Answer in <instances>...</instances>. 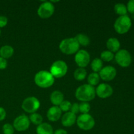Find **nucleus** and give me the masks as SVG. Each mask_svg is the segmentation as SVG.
<instances>
[{
  "mask_svg": "<svg viewBox=\"0 0 134 134\" xmlns=\"http://www.w3.org/2000/svg\"><path fill=\"white\" fill-rule=\"evenodd\" d=\"M76 122L79 128L85 131L90 130L95 126L94 119L90 114H82L79 115Z\"/></svg>",
  "mask_w": 134,
  "mask_h": 134,
  "instance_id": "obj_6",
  "label": "nucleus"
},
{
  "mask_svg": "<svg viewBox=\"0 0 134 134\" xmlns=\"http://www.w3.org/2000/svg\"><path fill=\"white\" fill-rule=\"evenodd\" d=\"M90 61V56L85 50H80L75 54V62L79 68H85L88 65Z\"/></svg>",
  "mask_w": 134,
  "mask_h": 134,
  "instance_id": "obj_11",
  "label": "nucleus"
},
{
  "mask_svg": "<svg viewBox=\"0 0 134 134\" xmlns=\"http://www.w3.org/2000/svg\"><path fill=\"white\" fill-rule=\"evenodd\" d=\"M58 107H60V109H61L62 112V111L65 113L69 112V111H70L71 107V102H69V101L64 100Z\"/></svg>",
  "mask_w": 134,
  "mask_h": 134,
  "instance_id": "obj_29",
  "label": "nucleus"
},
{
  "mask_svg": "<svg viewBox=\"0 0 134 134\" xmlns=\"http://www.w3.org/2000/svg\"><path fill=\"white\" fill-rule=\"evenodd\" d=\"M54 10L55 7L53 3H51V1H44L38 8L37 14L40 18L46 19L53 15Z\"/></svg>",
  "mask_w": 134,
  "mask_h": 134,
  "instance_id": "obj_9",
  "label": "nucleus"
},
{
  "mask_svg": "<svg viewBox=\"0 0 134 134\" xmlns=\"http://www.w3.org/2000/svg\"><path fill=\"white\" fill-rule=\"evenodd\" d=\"M2 130L3 134H14V128L13 125L9 123H6L3 126Z\"/></svg>",
  "mask_w": 134,
  "mask_h": 134,
  "instance_id": "obj_28",
  "label": "nucleus"
},
{
  "mask_svg": "<svg viewBox=\"0 0 134 134\" xmlns=\"http://www.w3.org/2000/svg\"><path fill=\"white\" fill-rule=\"evenodd\" d=\"M8 23V18L5 16H0V28L5 27Z\"/></svg>",
  "mask_w": 134,
  "mask_h": 134,
  "instance_id": "obj_32",
  "label": "nucleus"
},
{
  "mask_svg": "<svg viewBox=\"0 0 134 134\" xmlns=\"http://www.w3.org/2000/svg\"><path fill=\"white\" fill-rule=\"evenodd\" d=\"M50 99L54 106H59L64 101V96L62 92L58 90H56L51 94Z\"/></svg>",
  "mask_w": 134,
  "mask_h": 134,
  "instance_id": "obj_17",
  "label": "nucleus"
},
{
  "mask_svg": "<svg viewBox=\"0 0 134 134\" xmlns=\"http://www.w3.org/2000/svg\"><path fill=\"white\" fill-rule=\"evenodd\" d=\"M113 93V89L111 85L106 83H102L96 88V95L102 99H105L111 96Z\"/></svg>",
  "mask_w": 134,
  "mask_h": 134,
  "instance_id": "obj_12",
  "label": "nucleus"
},
{
  "mask_svg": "<svg viewBox=\"0 0 134 134\" xmlns=\"http://www.w3.org/2000/svg\"><path fill=\"white\" fill-rule=\"evenodd\" d=\"M75 97L82 102H88L96 97V89L94 86L86 84L80 86L75 91Z\"/></svg>",
  "mask_w": 134,
  "mask_h": 134,
  "instance_id": "obj_1",
  "label": "nucleus"
},
{
  "mask_svg": "<svg viewBox=\"0 0 134 134\" xmlns=\"http://www.w3.org/2000/svg\"><path fill=\"white\" fill-rule=\"evenodd\" d=\"M70 112L75 114V115L78 113L79 112V104L77 103H74L73 104H71V107L70 109Z\"/></svg>",
  "mask_w": 134,
  "mask_h": 134,
  "instance_id": "obj_31",
  "label": "nucleus"
},
{
  "mask_svg": "<svg viewBox=\"0 0 134 134\" xmlns=\"http://www.w3.org/2000/svg\"><path fill=\"white\" fill-rule=\"evenodd\" d=\"M99 77L103 81H111L115 78L116 75V70L114 67L107 65L104 67L99 71Z\"/></svg>",
  "mask_w": 134,
  "mask_h": 134,
  "instance_id": "obj_13",
  "label": "nucleus"
},
{
  "mask_svg": "<svg viewBox=\"0 0 134 134\" xmlns=\"http://www.w3.org/2000/svg\"><path fill=\"white\" fill-rule=\"evenodd\" d=\"M87 75V72L85 68H79L76 69L74 72V78L77 81H82L86 79Z\"/></svg>",
  "mask_w": 134,
  "mask_h": 134,
  "instance_id": "obj_22",
  "label": "nucleus"
},
{
  "mask_svg": "<svg viewBox=\"0 0 134 134\" xmlns=\"http://www.w3.org/2000/svg\"><path fill=\"white\" fill-rule=\"evenodd\" d=\"M127 10L131 14H134V0H130L127 4Z\"/></svg>",
  "mask_w": 134,
  "mask_h": 134,
  "instance_id": "obj_30",
  "label": "nucleus"
},
{
  "mask_svg": "<svg viewBox=\"0 0 134 134\" xmlns=\"http://www.w3.org/2000/svg\"><path fill=\"white\" fill-rule=\"evenodd\" d=\"M80 45L75 38H66L62 41L59 45V48L62 53L67 55L76 54L79 51Z\"/></svg>",
  "mask_w": 134,
  "mask_h": 134,
  "instance_id": "obj_3",
  "label": "nucleus"
},
{
  "mask_svg": "<svg viewBox=\"0 0 134 134\" xmlns=\"http://www.w3.org/2000/svg\"><path fill=\"white\" fill-rule=\"evenodd\" d=\"M40 107V102L37 98L34 96L28 97L23 101L22 103V109L28 113H34Z\"/></svg>",
  "mask_w": 134,
  "mask_h": 134,
  "instance_id": "obj_7",
  "label": "nucleus"
},
{
  "mask_svg": "<svg viewBox=\"0 0 134 134\" xmlns=\"http://www.w3.org/2000/svg\"><path fill=\"white\" fill-rule=\"evenodd\" d=\"M28 134H31V133H28Z\"/></svg>",
  "mask_w": 134,
  "mask_h": 134,
  "instance_id": "obj_37",
  "label": "nucleus"
},
{
  "mask_svg": "<svg viewBox=\"0 0 134 134\" xmlns=\"http://www.w3.org/2000/svg\"><path fill=\"white\" fill-rule=\"evenodd\" d=\"M99 74L98 73H92L88 76L87 81L88 82V85H91V86H94L96 85H98L99 82Z\"/></svg>",
  "mask_w": 134,
  "mask_h": 134,
  "instance_id": "obj_24",
  "label": "nucleus"
},
{
  "mask_svg": "<svg viewBox=\"0 0 134 134\" xmlns=\"http://www.w3.org/2000/svg\"><path fill=\"white\" fill-rule=\"evenodd\" d=\"M7 67V61L6 59L0 57V70H3Z\"/></svg>",
  "mask_w": 134,
  "mask_h": 134,
  "instance_id": "obj_33",
  "label": "nucleus"
},
{
  "mask_svg": "<svg viewBox=\"0 0 134 134\" xmlns=\"http://www.w3.org/2000/svg\"><path fill=\"white\" fill-rule=\"evenodd\" d=\"M90 105L88 102H82L79 104V112L82 114H88Z\"/></svg>",
  "mask_w": 134,
  "mask_h": 134,
  "instance_id": "obj_27",
  "label": "nucleus"
},
{
  "mask_svg": "<svg viewBox=\"0 0 134 134\" xmlns=\"http://www.w3.org/2000/svg\"><path fill=\"white\" fill-rule=\"evenodd\" d=\"M114 54L109 51H104L101 53L100 58L102 61L111 62L114 59Z\"/></svg>",
  "mask_w": 134,
  "mask_h": 134,
  "instance_id": "obj_26",
  "label": "nucleus"
},
{
  "mask_svg": "<svg viewBox=\"0 0 134 134\" xmlns=\"http://www.w3.org/2000/svg\"><path fill=\"white\" fill-rule=\"evenodd\" d=\"M106 46H107V48L108 49L107 51H110L113 53L117 52L120 50V43L119 39H116V38L111 37L107 40Z\"/></svg>",
  "mask_w": 134,
  "mask_h": 134,
  "instance_id": "obj_16",
  "label": "nucleus"
},
{
  "mask_svg": "<svg viewBox=\"0 0 134 134\" xmlns=\"http://www.w3.org/2000/svg\"><path fill=\"white\" fill-rule=\"evenodd\" d=\"M77 121V116L71 112H67L62 117V124L65 127H71Z\"/></svg>",
  "mask_w": 134,
  "mask_h": 134,
  "instance_id": "obj_15",
  "label": "nucleus"
},
{
  "mask_svg": "<svg viewBox=\"0 0 134 134\" xmlns=\"http://www.w3.org/2000/svg\"><path fill=\"white\" fill-rule=\"evenodd\" d=\"M116 63L122 68H127L132 63V56L126 49L119 50L115 56Z\"/></svg>",
  "mask_w": 134,
  "mask_h": 134,
  "instance_id": "obj_8",
  "label": "nucleus"
},
{
  "mask_svg": "<svg viewBox=\"0 0 134 134\" xmlns=\"http://www.w3.org/2000/svg\"><path fill=\"white\" fill-rule=\"evenodd\" d=\"M14 54V48L10 45H4L0 48V57L5 59L10 58Z\"/></svg>",
  "mask_w": 134,
  "mask_h": 134,
  "instance_id": "obj_19",
  "label": "nucleus"
},
{
  "mask_svg": "<svg viewBox=\"0 0 134 134\" xmlns=\"http://www.w3.org/2000/svg\"><path fill=\"white\" fill-rule=\"evenodd\" d=\"M30 121L28 116L25 115H21L17 116L13 122V127L18 132H24L30 127Z\"/></svg>",
  "mask_w": 134,
  "mask_h": 134,
  "instance_id": "obj_10",
  "label": "nucleus"
},
{
  "mask_svg": "<svg viewBox=\"0 0 134 134\" xmlns=\"http://www.w3.org/2000/svg\"><path fill=\"white\" fill-rule=\"evenodd\" d=\"M62 111L58 106H52L48 109L47 113V119L51 122H56L61 118Z\"/></svg>",
  "mask_w": 134,
  "mask_h": 134,
  "instance_id": "obj_14",
  "label": "nucleus"
},
{
  "mask_svg": "<svg viewBox=\"0 0 134 134\" xmlns=\"http://www.w3.org/2000/svg\"><path fill=\"white\" fill-rule=\"evenodd\" d=\"M91 68L94 73L99 72L103 68V61L98 58L94 59L91 63Z\"/></svg>",
  "mask_w": 134,
  "mask_h": 134,
  "instance_id": "obj_21",
  "label": "nucleus"
},
{
  "mask_svg": "<svg viewBox=\"0 0 134 134\" xmlns=\"http://www.w3.org/2000/svg\"><path fill=\"white\" fill-rule=\"evenodd\" d=\"M0 35H1V30H0Z\"/></svg>",
  "mask_w": 134,
  "mask_h": 134,
  "instance_id": "obj_36",
  "label": "nucleus"
},
{
  "mask_svg": "<svg viewBox=\"0 0 134 134\" xmlns=\"http://www.w3.org/2000/svg\"><path fill=\"white\" fill-rule=\"evenodd\" d=\"M54 77L50 71L42 70L37 72L34 77L35 85L42 88H47L53 85L54 83Z\"/></svg>",
  "mask_w": 134,
  "mask_h": 134,
  "instance_id": "obj_2",
  "label": "nucleus"
},
{
  "mask_svg": "<svg viewBox=\"0 0 134 134\" xmlns=\"http://www.w3.org/2000/svg\"><path fill=\"white\" fill-rule=\"evenodd\" d=\"M7 113L5 109L0 107V121H2L6 118Z\"/></svg>",
  "mask_w": 134,
  "mask_h": 134,
  "instance_id": "obj_34",
  "label": "nucleus"
},
{
  "mask_svg": "<svg viewBox=\"0 0 134 134\" xmlns=\"http://www.w3.org/2000/svg\"><path fill=\"white\" fill-rule=\"evenodd\" d=\"M68 67L66 63L63 60H57L52 64L50 69V73L54 78L60 79L66 75Z\"/></svg>",
  "mask_w": 134,
  "mask_h": 134,
  "instance_id": "obj_5",
  "label": "nucleus"
},
{
  "mask_svg": "<svg viewBox=\"0 0 134 134\" xmlns=\"http://www.w3.org/2000/svg\"><path fill=\"white\" fill-rule=\"evenodd\" d=\"M75 39L77 41L79 45L88 46L90 43V39L87 35L84 34H79L75 36Z\"/></svg>",
  "mask_w": 134,
  "mask_h": 134,
  "instance_id": "obj_20",
  "label": "nucleus"
},
{
  "mask_svg": "<svg viewBox=\"0 0 134 134\" xmlns=\"http://www.w3.org/2000/svg\"><path fill=\"white\" fill-rule=\"evenodd\" d=\"M132 26V20L129 16H120L115 20L114 29L119 34H124L128 32Z\"/></svg>",
  "mask_w": 134,
  "mask_h": 134,
  "instance_id": "obj_4",
  "label": "nucleus"
},
{
  "mask_svg": "<svg viewBox=\"0 0 134 134\" xmlns=\"http://www.w3.org/2000/svg\"><path fill=\"white\" fill-rule=\"evenodd\" d=\"M29 119H30V121L31 122H32L33 124L37 126H39V124H42L43 120V116L40 114L37 113L31 114L30 117H29Z\"/></svg>",
  "mask_w": 134,
  "mask_h": 134,
  "instance_id": "obj_25",
  "label": "nucleus"
},
{
  "mask_svg": "<svg viewBox=\"0 0 134 134\" xmlns=\"http://www.w3.org/2000/svg\"><path fill=\"white\" fill-rule=\"evenodd\" d=\"M114 10L117 14L120 16H124L127 14V7L124 3H118L114 7Z\"/></svg>",
  "mask_w": 134,
  "mask_h": 134,
  "instance_id": "obj_23",
  "label": "nucleus"
},
{
  "mask_svg": "<svg viewBox=\"0 0 134 134\" xmlns=\"http://www.w3.org/2000/svg\"><path fill=\"white\" fill-rule=\"evenodd\" d=\"M36 132L37 134H53L54 130L52 126L48 123H42L37 126Z\"/></svg>",
  "mask_w": 134,
  "mask_h": 134,
  "instance_id": "obj_18",
  "label": "nucleus"
},
{
  "mask_svg": "<svg viewBox=\"0 0 134 134\" xmlns=\"http://www.w3.org/2000/svg\"><path fill=\"white\" fill-rule=\"evenodd\" d=\"M53 134H68V132L64 129H58L54 132Z\"/></svg>",
  "mask_w": 134,
  "mask_h": 134,
  "instance_id": "obj_35",
  "label": "nucleus"
}]
</instances>
